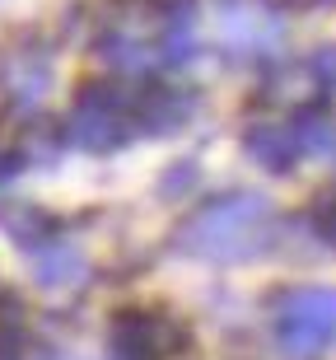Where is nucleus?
<instances>
[{
	"label": "nucleus",
	"instance_id": "obj_1",
	"mask_svg": "<svg viewBox=\"0 0 336 360\" xmlns=\"http://www.w3.org/2000/svg\"><path fill=\"white\" fill-rule=\"evenodd\" d=\"M271 239H276V211L257 192H229L220 201H206L177 229V248L201 262H243L267 253Z\"/></svg>",
	"mask_w": 336,
	"mask_h": 360
},
{
	"label": "nucleus",
	"instance_id": "obj_2",
	"mask_svg": "<svg viewBox=\"0 0 336 360\" xmlns=\"http://www.w3.org/2000/svg\"><path fill=\"white\" fill-rule=\"evenodd\" d=\"M66 136L80 150H117L126 146L131 136H140V122H135V89H121V84H89V89L75 98L66 122Z\"/></svg>",
	"mask_w": 336,
	"mask_h": 360
},
{
	"label": "nucleus",
	"instance_id": "obj_3",
	"mask_svg": "<svg viewBox=\"0 0 336 360\" xmlns=\"http://www.w3.org/2000/svg\"><path fill=\"white\" fill-rule=\"evenodd\" d=\"M336 342V290L304 285L276 304V347L290 360H313Z\"/></svg>",
	"mask_w": 336,
	"mask_h": 360
},
{
	"label": "nucleus",
	"instance_id": "obj_4",
	"mask_svg": "<svg viewBox=\"0 0 336 360\" xmlns=\"http://www.w3.org/2000/svg\"><path fill=\"white\" fill-rule=\"evenodd\" d=\"M210 28L229 56H271L285 42V19L267 0H215Z\"/></svg>",
	"mask_w": 336,
	"mask_h": 360
},
{
	"label": "nucleus",
	"instance_id": "obj_5",
	"mask_svg": "<svg viewBox=\"0 0 336 360\" xmlns=\"http://www.w3.org/2000/svg\"><path fill=\"white\" fill-rule=\"evenodd\" d=\"M182 342L173 323L163 314H140V309H126L112 319V356L117 360H168Z\"/></svg>",
	"mask_w": 336,
	"mask_h": 360
},
{
	"label": "nucleus",
	"instance_id": "obj_6",
	"mask_svg": "<svg viewBox=\"0 0 336 360\" xmlns=\"http://www.w3.org/2000/svg\"><path fill=\"white\" fill-rule=\"evenodd\" d=\"M191 94L182 89H168V84H145V89H135V122H140V131H173L182 122L191 117Z\"/></svg>",
	"mask_w": 336,
	"mask_h": 360
},
{
	"label": "nucleus",
	"instance_id": "obj_7",
	"mask_svg": "<svg viewBox=\"0 0 336 360\" xmlns=\"http://www.w3.org/2000/svg\"><path fill=\"white\" fill-rule=\"evenodd\" d=\"M243 146H248V155H253L262 169H271V174L295 169V160L304 155V150H299V141H295V127H271V122L253 127Z\"/></svg>",
	"mask_w": 336,
	"mask_h": 360
},
{
	"label": "nucleus",
	"instance_id": "obj_8",
	"mask_svg": "<svg viewBox=\"0 0 336 360\" xmlns=\"http://www.w3.org/2000/svg\"><path fill=\"white\" fill-rule=\"evenodd\" d=\"M38 281L42 285H75L84 276V257L75 243L66 239H52V243H38Z\"/></svg>",
	"mask_w": 336,
	"mask_h": 360
},
{
	"label": "nucleus",
	"instance_id": "obj_9",
	"mask_svg": "<svg viewBox=\"0 0 336 360\" xmlns=\"http://www.w3.org/2000/svg\"><path fill=\"white\" fill-rule=\"evenodd\" d=\"M47 80H52V70H47L42 56H14V70H5V89L19 103H38L47 94Z\"/></svg>",
	"mask_w": 336,
	"mask_h": 360
},
{
	"label": "nucleus",
	"instance_id": "obj_10",
	"mask_svg": "<svg viewBox=\"0 0 336 360\" xmlns=\"http://www.w3.org/2000/svg\"><path fill=\"white\" fill-rule=\"evenodd\" d=\"M295 141L304 155H332L336 150V127L327 122V112H304V117L295 122Z\"/></svg>",
	"mask_w": 336,
	"mask_h": 360
},
{
	"label": "nucleus",
	"instance_id": "obj_11",
	"mask_svg": "<svg viewBox=\"0 0 336 360\" xmlns=\"http://www.w3.org/2000/svg\"><path fill=\"white\" fill-rule=\"evenodd\" d=\"M313 75H318V84L323 89H336V47H323V52L313 56Z\"/></svg>",
	"mask_w": 336,
	"mask_h": 360
},
{
	"label": "nucleus",
	"instance_id": "obj_12",
	"mask_svg": "<svg viewBox=\"0 0 336 360\" xmlns=\"http://www.w3.org/2000/svg\"><path fill=\"white\" fill-rule=\"evenodd\" d=\"M318 225H323V234L336 243V197H323V206H318Z\"/></svg>",
	"mask_w": 336,
	"mask_h": 360
}]
</instances>
